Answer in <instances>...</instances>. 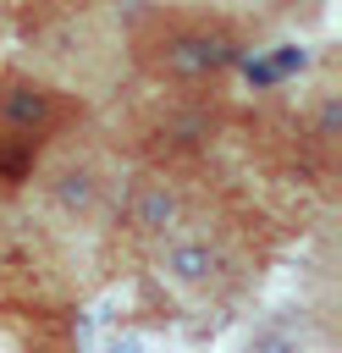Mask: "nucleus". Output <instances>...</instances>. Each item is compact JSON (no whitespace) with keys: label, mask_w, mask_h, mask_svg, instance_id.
Instances as JSON below:
<instances>
[{"label":"nucleus","mask_w":342,"mask_h":353,"mask_svg":"<svg viewBox=\"0 0 342 353\" xmlns=\"http://www.w3.org/2000/svg\"><path fill=\"white\" fill-rule=\"evenodd\" d=\"M215 171H182V165H127L116 215L105 237L94 243V276L105 281H138L149 254L182 226V215L199 204Z\"/></svg>","instance_id":"obj_7"},{"label":"nucleus","mask_w":342,"mask_h":353,"mask_svg":"<svg viewBox=\"0 0 342 353\" xmlns=\"http://www.w3.org/2000/svg\"><path fill=\"white\" fill-rule=\"evenodd\" d=\"M127 165H182V171H221V149L232 138V94L226 88H160L132 83L94 110Z\"/></svg>","instance_id":"obj_3"},{"label":"nucleus","mask_w":342,"mask_h":353,"mask_svg":"<svg viewBox=\"0 0 342 353\" xmlns=\"http://www.w3.org/2000/svg\"><path fill=\"white\" fill-rule=\"evenodd\" d=\"M276 254H281V226L259 210V199L243 182L215 171L199 204L182 215V226L149 254L138 281L160 298V309L204 331L237 320L254 303Z\"/></svg>","instance_id":"obj_1"},{"label":"nucleus","mask_w":342,"mask_h":353,"mask_svg":"<svg viewBox=\"0 0 342 353\" xmlns=\"http://www.w3.org/2000/svg\"><path fill=\"white\" fill-rule=\"evenodd\" d=\"M11 39V6H0V44Z\"/></svg>","instance_id":"obj_10"},{"label":"nucleus","mask_w":342,"mask_h":353,"mask_svg":"<svg viewBox=\"0 0 342 353\" xmlns=\"http://www.w3.org/2000/svg\"><path fill=\"white\" fill-rule=\"evenodd\" d=\"M94 254L55 237L22 204H0V320L66 325L94 298Z\"/></svg>","instance_id":"obj_6"},{"label":"nucleus","mask_w":342,"mask_h":353,"mask_svg":"<svg viewBox=\"0 0 342 353\" xmlns=\"http://www.w3.org/2000/svg\"><path fill=\"white\" fill-rule=\"evenodd\" d=\"M232 353H336V325L309 298L270 303V309L243 320Z\"/></svg>","instance_id":"obj_9"},{"label":"nucleus","mask_w":342,"mask_h":353,"mask_svg":"<svg viewBox=\"0 0 342 353\" xmlns=\"http://www.w3.org/2000/svg\"><path fill=\"white\" fill-rule=\"evenodd\" d=\"M121 182H127V160L110 143V132L88 116L83 127H72L66 138H55L39 154V165L28 171V188H22L17 204L28 215H39L55 237L94 254V243L105 237V226L116 215Z\"/></svg>","instance_id":"obj_5"},{"label":"nucleus","mask_w":342,"mask_h":353,"mask_svg":"<svg viewBox=\"0 0 342 353\" xmlns=\"http://www.w3.org/2000/svg\"><path fill=\"white\" fill-rule=\"evenodd\" d=\"M88 116L94 110L83 99L61 94L39 72H28L17 55H6L0 61V204H17L39 154L72 127H83Z\"/></svg>","instance_id":"obj_8"},{"label":"nucleus","mask_w":342,"mask_h":353,"mask_svg":"<svg viewBox=\"0 0 342 353\" xmlns=\"http://www.w3.org/2000/svg\"><path fill=\"white\" fill-rule=\"evenodd\" d=\"M127 77L160 88H232L259 28L226 6H138L121 11Z\"/></svg>","instance_id":"obj_2"},{"label":"nucleus","mask_w":342,"mask_h":353,"mask_svg":"<svg viewBox=\"0 0 342 353\" xmlns=\"http://www.w3.org/2000/svg\"><path fill=\"white\" fill-rule=\"evenodd\" d=\"M11 33L28 50L17 61L44 83H55L61 94L83 99L88 110H105L127 88V39L121 11L110 6H39V11L11 6Z\"/></svg>","instance_id":"obj_4"}]
</instances>
